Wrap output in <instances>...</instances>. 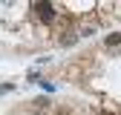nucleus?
I'll use <instances>...</instances> for the list:
<instances>
[{
	"label": "nucleus",
	"mask_w": 121,
	"mask_h": 115,
	"mask_svg": "<svg viewBox=\"0 0 121 115\" xmlns=\"http://www.w3.org/2000/svg\"><path fill=\"white\" fill-rule=\"evenodd\" d=\"M72 43H78V32H64V37H60V46H72Z\"/></svg>",
	"instance_id": "2"
},
{
	"label": "nucleus",
	"mask_w": 121,
	"mask_h": 115,
	"mask_svg": "<svg viewBox=\"0 0 121 115\" xmlns=\"http://www.w3.org/2000/svg\"><path fill=\"white\" fill-rule=\"evenodd\" d=\"M46 107H49V98H40L38 104H35V109H46Z\"/></svg>",
	"instance_id": "4"
},
{
	"label": "nucleus",
	"mask_w": 121,
	"mask_h": 115,
	"mask_svg": "<svg viewBox=\"0 0 121 115\" xmlns=\"http://www.w3.org/2000/svg\"><path fill=\"white\" fill-rule=\"evenodd\" d=\"M101 115H112V112H101Z\"/></svg>",
	"instance_id": "5"
},
{
	"label": "nucleus",
	"mask_w": 121,
	"mask_h": 115,
	"mask_svg": "<svg viewBox=\"0 0 121 115\" xmlns=\"http://www.w3.org/2000/svg\"><path fill=\"white\" fill-rule=\"evenodd\" d=\"M32 9L38 12V17H40L43 23H52V20H55V6H52V3H46V0H40V3H35Z\"/></svg>",
	"instance_id": "1"
},
{
	"label": "nucleus",
	"mask_w": 121,
	"mask_h": 115,
	"mask_svg": "<svg viewBox=\"0 0 121 115\" xmlns=\"http://www.w3.org/2000/svg\"><path fill=\"white\" fill-rule=\"evenodd\" d=\"M104 43L115 49V46H121V35H118V32H112V35H107V40H104Z\"/></svg>",
	"instance_id": "3"
}]
</instances>
